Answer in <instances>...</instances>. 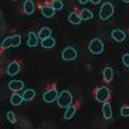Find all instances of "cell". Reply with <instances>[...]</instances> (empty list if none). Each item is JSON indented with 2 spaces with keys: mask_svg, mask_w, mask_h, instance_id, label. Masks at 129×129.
I'll return each mask as SVG.
<instances>
[{
  "mask_svg": "<svg viewBox=\"0 0 129 129\" xmlns=\"http://www.w3.org/2000/svg\"><path fill=\"white\" fill-rule=\"evenodd\" d=\"M21 38L18 35L6 38L1 44V47L3 49L8 48L11 47H14L18 46L20 44Z\"/></svg>",
  "mask_w": 129,
  "mask_h": 129,
  "instance_id": "1",
  "label": "cell"
},
{
  "mask_svg": "<svg viewBox=\"0 0 129 129\" xmlns=\"http://www.w3.org/2000/svg\"><path fill=\"white\" fill-rule=\"evenodd\" d=\"M114 12V8L111 3L106 2L104 3L101 7L100 17L101 19L105 20L111 17Z\"/></svg>",
  "mask_w": 129,
  "mask_h": 129,
  "instance_id": "2",
  "label": "cell"
},
{
  "mask_svg": "<svg viewBox=\"0 0 129 129\" xmlns=\"http://www.w3.org/2000/svg\"><path fill=\"white\" fill-rule=\"evenodd\" d=\"M104 45L100 39L95 38L90 42L88 48L90 51L94 54L101 53L104 50Z\"/></svg>",
  "mask_w": 129,
  "mask_h": 129,
  "instance_id": "3",
  "label": "cell"
},
{
  "mask_svg": "<svg viewBox=\"0 0 129 129\" xmlns=\"http://www.w3.org/2000/svg\"><path fill=\"white\" fill-rule=\"evenodd\" d=\"M77 56L76 51L73 48L68 47L65 48L62 51V57L64 60H70L75 59Z\"/></svg>",
  "mask_w": 129,
  "mask_h": 129,
  "instance_id": "4",
  "label": "cell"
},
{
  "mask_svg": "<svg viewBox=\"0 0 129 129\" xmlns=\"http://www.w3.org/2000/svg\"><path fill=\"white\" fill-rule=\"evenodd\" d=\"M72 97L70 93L67 91L61 92L58 98L57 103L61 107H66L70 104Z\"/></svg>",
  "mask_w": 129,
  "mask_h": 129,
  "instance_id": "5",
  "label": "cell"
},
{
  "mask_svg": "<svg viewBox=\"0 0 129 129\" xmlns=\"http://www.w3.org/2000/svg\"><path fill=\"white\" fill-rule=\"evenodd\" d=\"M96 95L97 99L99 101L101 102H104L106 101L109 97V89L106 87H103L98 91Z\"/></svg>",
  "mask_w": 129,
  "mask_h": 129,
  "instance_id": "6",
  "label": "cell"
},
{
  "mask_svg": "<svg viewBox=\"0 0 129 129\" xmlns=\"http://www.w3.org/2000/svg\"><path fill=\"white\" fill-rule=\"evenodd\" d=\"M57 95V91L55 89H52L45 92L43 94V98L45 102L50 103L55 100Z\"/></svg>",
  "mask_w": 129,
  "mask_h": 129,
  "instance_id": "7",
  "label": "cell"
},
{
  "mask_svg": "<svg viewBox=\"0 0 129 129\" xmlns=\"http://www.w3.org/2000/svg\"><path fill=\"white\" fill-rule=\"evenodd\" d=\"M113 39L115 41L120 42L123 41L126 38L124 32L119 29H115L112 30L111 34Z\"/></svg>",
  "mask_w": 129,
  "mask_h": 129,
  "instance_id": "8",
  "label": "cell"
},
{
  "mask_svg": "<svg viewBox=\"0 0 129 129\" xmlns=\"http://www.w3.org/2000/svg\"><path fill=\"white\" fill-rule=\"evenodd\" d=\"M20 67L16 62L14 61L11 62L8 66L7 68V73L11 76H14L19 71Z\"/></svg>",
  "mask_w": 129,
  "mask_h": 129,
  "instance_id": "9",
  "label": "cell"
},
{
  "mask_svg": "<svg viewBox=\"0 0 129 129\" xmlns=\"http://www.w3.org/2000/svg\"><path fill=\"white\" fill-rule=\"evenodd\" d=\"M9 87L10 89L12 91H18L23 89L24 87V84L21 80H13L9 82Z\"/></svg>",
  "mask_w": 129,
  "mask_h": 129,
  "instance_id": "10",
  "label": "cell"
},
{
  "mask_svg": "<svg viewBox=\"0 0 129 129\" xmlns=\"http://www.w3.org/2000/svg\"><path fill=\"white\" fill-rule=\"evenodd\" d=\"M36 95L35 91L31 89H28L25 90L22 94L23 100L25 101H30L32 100Z\"/></svg>",
  "mask_w": 129,
  "mask_h": 129,
  "instance_id": "11",
  "label": "cell"
},
{
  "mask_svg": "<svg viewBox=\"0 0 129 129\" xmlns=\"http://www.w3.org/2000/svg\"><path fill=\"white\" fill-rule=\"evenodd\" d=\"M103 74L105 80L107 82H110L113 79V72L112 69L110 67H107L104 69Z\"/></svg>",
  "mask_w": 129,
  "mask_h": 129,
  "instance_id": "12",
  "label": "cell"
},
{
  "mask_svg": "<svg viewBox=\"0 0 129 129\" xmlns=\"http://www.w3.org/2000/svg\"><path fill=\"white\" fill-rule=\"evenodd\" d=\"M54 39L52 37H49L42 40L41 42L42 46L45 48H50L53 47L55 44Z\"/></svg>",
  "mask_w": 129,
  "mask_h": 129,
  "instance_id": "13",
  "label": "cell"
},
{
  "mask_svg": "<svg viewBox=\"0 0 129 129\" xmlns=\"http://www.w3.org/2000/svg\"><path fill=\"white\" fill-rule=\"evenodd\" d=\"M28 36L29 38L27 42L28 46L30 47L36 46L38 44V40L35 34L33 32H30L28 34Z\"/></svg>",
  "mask_w": 129,
  "mask_h": 129,
  "instance_id": "14",
  "label": "cell"
},
{
  "mask_svg": "<svg viewBox=\"0 0 129 129\" xmlns=\"http://www.w3.org/2000/svg\"><path fill=\"white\" fill-rule=\"evenodd\" d=\"M68 19L71 23L74 24H78L80 23L81 19L76 13L73 12L70 14Z\"/></svg>",
  "mask_w": 129,
  "mask_h": 129,
  "instance_id": "15",
  "label": "cell"
},
{
  "mask_svg": "<svg viewBox=\"0 0 129 129\" xmlns=\"http://www.w3.org/2000/svg\"><path fill=\"white\" fill-rule=\"evenodd\" d=\"M103 110L104 115L107 119L110 118L112 116V112L111 106L108 103H105L103 105Z\"/></svg>",
  "mask_w": 129,
  "mask_h": 129,
  "instance_id": "16",
  "label": "cell"
},
{
  "mask_svg": "<svg viewBox=\"0 0 129 129\" xmlns=\"http://www.w3.org/2000/svg\"><path fill=\"white\" fill-rule=\"evenodd\" d=\"M24 10L25 12L27 14H30L34 11V5L32 1L27 0L24 4Z\"/></svg>",
  "mask_w": 129,
  "mask_h": 129,
  "instance_id": "17",
  "label": "cell"
},
{
  "mask_svg": "<svg viewBox=\"0 0 129 129\" xmlns=\"http://www.w3.org/2000/svg\"><path fill=\"white\" fill-rule=\"evenodd\" d=\"M22 96L17 93L13 94L11 96L10 101L12 104L14 106H18L23 101Z\"/></svg>",
  "mask_w": 129,
  "mask_h": 129,
  "instance_id": "18",
  "label": "cell"
},
{
  "mask_svg": "<svg viewBox=\"0 0 129 129\" xmlns=\"http://www.w3.org/2000/svg\"><path fill=\"white\" fill-rule=\"evenodd\" d=\"M51 31L48 28L45 27L43 28L40 31L38 34L39 38L42 40L50 37Z\"/></svg>",
  "mask_w": 129,
  "mask_h": 129,
  "instance_id": "19",
  "label": "cell"
},
{
  "mask_svg": "<svg viewBox=\"0 0 129 129\" xmlns=\"http://www.w3.org/2000/svg\"><path fill=\"white\" fill-rule=\"evenodd\" d=\"M93 17L92 13L87 9H83L81 12V18L83 20H86L91 18Z\"/></svg>",
  "mask_w": 129,
  "mask_h": 129,
  "instance_id": "20",
  "label": "cell"
},
{
  "mask_svg": "<svg viewBox=\"0 0 129 129\" xmlns=\"http://www.w3.org/2000/svg\"><path fill=\"white\" fill-rule=\"evenodd\" d=\"M42 12L43 15L47 17L52 16L54 13V10L52 7H45L42 9Z\"/></svg>",
  "mask_w": 129,
  "mask_h": 129,
  "instance_id": "21",
  "label": "cell"
},
{
  "mask_svg": "<svg viewBox=\"0 0 129 129\" xmlns=\"http://www.w3.org/2000/svg\"><path fill=\"white\" fill-rule=\"evenodd\" d=\"M63 6V4L59 0H54L52 4V7L54 10H60L62 8Z\"/></svg>",
  "mask_w": 129,
  "mask_h": 129,
  "instance_id": "22",
  "label": "cell"
},
{
  "mask_svg": "<svg viewBox=\"0 0 129 129\" xmlns=\"http://www.w3.org/2000/svg\"><path fill=\"white\" fill-rule=\"evenodd\" d=\"M7 116L8 120L11 123L13 124L15 123L16 121V118L13 112H8Z\"/></svg>",
  "mask_w": 129,
  "mask_h": 129,
  "instance_id": "23",
  "label": "cell"
},
{
  "mask_svg": "<svg viewBox=\"0 0 129 129\" xmlns=\"http://www.w3.org/2000/svg\"><path fill=\"white\" fill-rule=\"evenodd\" d=\"M121 114L123 117L129 116V107H123L121 110Z\"/></svg>",
  "mask_w": 129,
  "mask_h": 129,
  "instance_id": "24",
  "label": "cell"
},
{
  "mask_svg": "<svg viewBox=\"0 0 129 129\" xmlns=\"http://www.w3.org/2000/svg\"><path fill=\"white\" fill-rule=\"evenodd\" d=\"M122 60L124 65L127 67H129V54H124L123 55Z\"/></svg>",
  "mask_w": 129,
  "mask_h": 129,
  "instance_id": "25",
  "label": "cell"
},
{
  "mask_svg": "<svg viewBox=\"0 0 129 129\" xmlns=\"http://www.w3.org/2000/svg\"><path fill=\"white\" fill-rule=\"evenodd\" d=\"M75 111V109L74 107H71L68 109L67 112L65 113V116H65V118H68V115L69 114V118H70L72 117Z\"/></svg>",
  "mask_w": 129,
  "mask_h": 129,
  "instance_id": "26",
  "label": "cell"
},
{
  "mask_svg": "<svg viewBox=\"0 0 129 129\" xmlns=\"http://www.w3.org/2000/svg\"><path fill=\"white\" fill-rule=\"evenodd\" d=\"M94 4H97L100 2V0H90Z\"/></svg>",
  "mask_w": 129,
  "mask_h": 129,
  "instance_id": "27",
  "label": "cell"
},
{
  "mask_svg": "<svg viewBox=\"0 0 129 129\" xmlns=\"http://www.w3.org/2000/svg\"><path fill=\"white\" fill-rule=\"evenodd\" d=\"M79 2L82 4H85L86 3L88 0H79Z\"/></svg>",
  "mask_w": 129,
  "mask_h": 129,
  "instance_id": "28",
  "label": "cell"
},
{
  "mask_svg": "<svg viewBox=\"0 0 129 129\" xmlns=\"http://www.w3.org/2000/svg\"><path fill=\"white\" fill-rule=\"evenodd\" d=\"M122 1L123 2L126 3H129V0H122Z\"/></svg>",
  "mask_w": 129,
  "mask_h": 129,
  "instance_id": "29",
  "label": "cell"
}]
</instances>
